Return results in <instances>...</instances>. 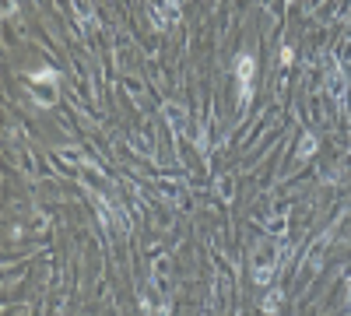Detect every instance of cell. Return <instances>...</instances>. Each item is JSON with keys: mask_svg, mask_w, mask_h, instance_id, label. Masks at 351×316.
<instances>
[{"mask_svg": "<svg viewBox=\"0 0 351 316\" xmlns=\"http://www.w3.org/2000/svg\"><path fill=\"white\" fill-rule=\"evenodd\" d=\"M250 74H253V56H239V77H243V95H250Z\"/></svg>", "mask_w": 351, "mask_h": 316, "instance_id": "1", "label": "cell"}]
</instances>
